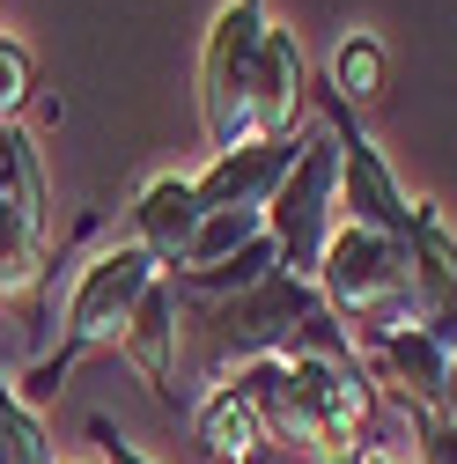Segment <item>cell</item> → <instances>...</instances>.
Masks as SVG:
<instances>
[{"label":"cell","instance_id":"1","mask_svg":"<svg viewBox=\"0 0 457 464\" xmlns=\"http://www.w3.org/2000/svg\"><path fill=\"white\" fill-rule=\"evenodd\" d=\"M162 280V266L126 237V244H111V251H96L89 266H82V280H74V295H67V310H60V346L52 354H37L30 362V376H23V413H44L52 398L67 391V369L82 362V354H96V346H119V332H126V317L141 310V295Z\"/></svg>","mask_w":457,"mask_h":464},{"label":"cell","instance_id":"2","mask_svg":"<svg viewBox=\"0 0 457 464\" xmlns=\"http://www.w3.org/2000/svg\"><path fill=\"white\" fill-rule=\"evenodd\" d=\"M317 295L332 303V317L347 324L355 339L428 324V295H421V280H413V251L391 244V237H376V228H355V221L332 228L325 266H317Z\"/></svg>","mask_w":457,"mask_h":464},{"label":"cell","instance_id":"3","mask_svg":"<svg viewBox=\"0 0 457 464\" xmlns=\"http://www.w3.org/2000/svg\"><path fill=\"white\" fill-rule=\"evenodd\" d=\"M325 310L317 280H296V273H273L258 287L228 303H185V324L199 332V362H207V383L221 391L228 369H251V362H280L288 339Z\"/></svg>","mask_w":457,"mask_h":464},{"label":"cell","instance_id":"4","mask_svg":"<svg viewBox=\"0 0 457 464\" xmlns=\"http://www.w3.org/2000/svg\"><path fill=\"white\" fill-rule=\"evenodd\" d=\"M258 44H266V0H228V8L214 15V30H207V52H199V119H207L214 155L258 148V126H251ZM280 140H288V133H280Z\"/></svg>","mask_w":457,"mask_h":464},{"label":"cell","instance_id":"5","mask_svg":"<svg viewBox=\"0 0 457 464\" xmlns=\"http://www.w3.org/2000/svg\"><path fill=\"white\" fill-rule=\"evenodd\" d=\"M266 228H273V244H280V273L317 280L325 244H332V228H339V140H332V126L325 133H303L296 169L266 199Z\"/></svg>","mask_w":457,"mask_h":464},{"label":"cell","instance_id":"6","mask_svg":"<svg viewBox=\"0 0 457 464\" xmlns=\"http://www.w3.org/2000/svg\"><path fill=\"white\" fill-rule=\"evenodd\" d=\"M325 126H332V140H339V221L376 228V237L406 244V237H413V199L398 192V178H391L384 148L355 126V111L339 103V96L325 103Z\"/></svg>","mask_w":457,"mask_h":464},{"label":"cell","instance_id":"7","mask_svg":"<svg viewBox=\"0 0 457 464\" xmlns=\"http://www.w3.org/2000/svg\"><path fill=\"white\" fill-rule=\"evenodd\" d=\"M355 354H362V376H369V391L398 398L413 420L442 405L450 354L435 346V332H428V324H413V332H376V339H355Z\"/></svg>","mask_w":457,"mask_h":464},{"label":"cell","instance_id":"8","mask_svg":"<svg viewBox=\"0 0 457 464\" xmlns=\"http://www.w3.org/2000/svg\"><path fill=\"white\" fill-rule=\"evenodd\" d=\"M178 346H185V295L170 287V273L141 295V310L126 317L119 332V354L133 362V376L162 398V405H178Z\"/></svg>","mask_w":457,"mask_h":464},{"label":"cell","instance_id":"9","mask_svg":"<svg viewBox=\"0 0 457 464\" xmlns=\"http://www.w3.org/2000/svg\"><path fill=\"white\" fill-rule=\"evenodd\" d=\"M296 155H303V140H296V133H288V140L237 148V155H214V169H207V178H192V192H199V207H207V214H228V207H266V199L280 192V178L296 169Z\"/></svg>","mask_w":457,"mask_h":464},{"label":"cell","instance_id":"10","mask_svg":"<svg viewBox=\"0 0 457 464\" xmlns=\"http://www.w3.org/2000/svg\"><path fill=\"white\" fill-rule=\"evenodd\" d=\"M296 119H303V44H296V30L266 23L258 67H251V126H258V140H280V133H296Z\"/></svg>","mask_w":457,"mask_h":464},{"label":"cell","instance_id":"11","mask_svg":"<svg viewBox=\"0 0 457 464\" xmlns=\"http://www.w3.org/2000/svg\"><path fill=\"white\" fill-rule=\"evenodd\" d=\"M199 221H207V207H199V192H192V178H155L141 199H133V244L170 273L185 251H192V237H199Z\"/></svg>","mask_w":457,"mask_h":464},{"label":"cell","instance_id":"12","mask_svg":"<svg viewBox=\"0 0 457 464\" xmlns=\"http://www.w3.org/2000/svg\"><path fill=\"white\" fill-rule=\"evenodd\" d=\"M192 435H199V450H207L214 464H251V457L266 450V420L251 413V398H244L237 383H221V391L199 398Z\"/></svg>","mask_w":457,"mask_h":464},{"label":"cell","instance_id":"13","mask_svg":"<svg viewBox=\"0 0 457 464\" xmlns=\"http://www.w3.org/2000/svg\"><path fill=\"white\" fill-rule=\"evenodd\" d=\"M406 251H413V280H421L428 310L450 303V295H457V237L442 228V214H435L428 199H413V237H406Z\"/></svg>","mask_w":457,"mask_h":464},{"label":"cell","instance_id":"14","mask_svg":"<svg viewBox=\"0 0 457 464\" xmlns=\"http://www.w3.org/2000/svg\"><path fill=\"white\" fill-rule=\"evenodd\" d=\"M332 96L347 103V111H362V103L384 96V44L369 30H347V37L332 44Z\"/></svg>","mask_w":457,"mask_h":464},{"label":"cell","instance_id":"15","mask_svg":"<svg viewBox=\"0 0 457 464\" xmlns=\"http://www.w3.org/2000/svg\"><path fill=\"white\" fill-rule=\"evenodd\" d=\"M258 237H273V228H266V207H228V214H207V221H199V237H192V251H185L178 266H221V258L251 251ZM178 266H170V273H178Z\"/></svg>","mask_w":457,"mask_h":464},{"label":"cell","instance_id":"16","mask_svg":"<svg viewBox=\"0 0 457 464\" xmlns=\"http://www.w3.org/2000/svg\"><path fill=\"white\" fill-rule=\"evenodd\" d=\"M23 103H30V52L0 37V126H23Z\"/></svg>","mask_w":457,"mask_h":464},{"label":"cell","instance_id":"17","mask_svg":"<svg viewBox=\"0 0 457 464\" xmlns=\"http://www.w3.org/2000/svg\"><path fill=\"white\" fill-rule=\"evenodd\" d=\"M413 464H457V428L442 413H421V457Z\"/></svg>","mask_w":457,"mask_h":464},{"label":"cell","instance_id":"18","mask_svg":"<svg viewBox=\"0 0 457 464\" xmlns=\"http://www.w3.org/2000/svg\"><path fill=\"white\" fill-rule=\"evenodd\" d=\"M428 332H435V346H442V354H457V295L428 310Z\"/></svg>","mask_w":457,"mask_h":464},{"label":"cell","instance_id":"19","mask_svg":"<svg viewBox=\"0 0 457 464\" xmlns=\"http://www.w3.org/2000/svg\"><path fill=\"white\" fill-rule=\"evenodd\" d=\"M96 442H103V457H111V464H148V457H141L119 428H111V420H96Z\"/></svg>","mask_w":457,"mask_h":464},{"label":"cell","instance_id":"20","mask_svg":"<svg viewBox=\"0 0 457 464\" xmlns=\"http://www.w3.org/2000/svg\"><path fill=\"white\" fill-rule=\"evenodd\" d=\"M435 413L457 428V354H450V376H442V405H435Z\"/></svg>","mask_w":457,"mask_h":464},{"label":"cell","instance_id":"21","mask_svg":"<svg viewBox=\"0 0 457 464\" xmlns=\"http://www.w3.org/2000/svg\"><path fill=\"white\" fill-rule=\"evenodd\" d=\"M347 464H398V457H391V450H384V442H369V450H355V457H347Z\"/></svg>","mask_w":457,"mask_h":464}]
</instances>
